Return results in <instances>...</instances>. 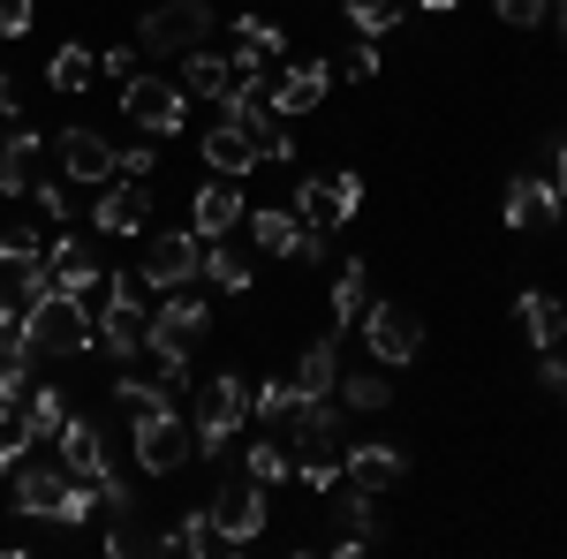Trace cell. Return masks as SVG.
<instances>
[{
    "label": "cell",
    "instance_id": "obj_6",
    "mask_svg": "<svg viewBox=\"0 0 567 559\" xmlns=\"http://www.w3.org/2000/svg\"><path fill=\"white\" fill-rule=\"evenodd\" d=\"M288 213L303 219V227H341V219L363 213V174H303L296 182V197H288Z\"/></svg>",
    "mask_w": 567,
    "mask_h": 559
},
{
    "label": "cell",
    "instance_id": "obj_30",
    "mask_svg": "<svg viewBox=\"0 0 567 559\" xmlns=\"http://www.w3.org/2000/svg\"><path fill=\"white\" fill-rule=\"evenodd\" d=\"M243 469H250V484H280V476H296V462H288V446H280V431H265V438H250L243 446Z\"/></svg>",
    "mask_w": 567,
    "mask_h": 559
},
{
    "label": "cell",
    "instance_id": "obj_21",
    "mask_svg": "<svg viewBox=\"0 0 567 559\" xmlns=\"http://www.w3.org/2000/svg\"><path fill=\"white\" fill-rule=\"evenodd\" d=\"M144 219H152V189H144V182H122V189H106V197L91 205V227L114 235V242H122V235H144Z\"/></svg>",
    "mask_w": 567,
    "mask_h": 559
},
{
    "label": "cell",
    "instance_id": "obj_7",
    "mask_svg": "<svg viewBox=\"0 0 567 559\" xmlns=\"http://www.w3.org/2000/svg\"><path fill=\"white\" fill-rule=\"evenodd\" d=\"M213 31V8L205 0H159L152 15H144V31H136V53H189V45Z\"/></svg>",
    "mask_w": 567,
    "mask_h": 559
},
{
    "label": "cell",
    "instance_id": "obj_15",
    "mask_svg": "<svg viewBox=\"0 0 567 559\" xmlns=\"http://www.w3.org/2000/svg\"><path fill=\"white\" fill-rule=\"evenodd\" d=\"M560 219H567L560 182H545V174H515L507 182V227H560Z\"/></svg>",
    "mask_w": 567,
    "mask_h": 559
},
{
    "label": "cell",
    "instance_id": "obj_2",
    "mask_svg": "<svg viewBox=\"0 0 567 559\" xmlns=\"http://www.w3.org/2000/svg\"><path fill=\"white\" fill-rule=\"evenodd\" d=\"M213 325V310L189 296V288H175V296L152 310V355H159V386H189V348H197V333Z\"/></svg>",
    "mask_w": 567,
    "mask_h": 559
},
{
    "label": "cell",
    "instance_id": "obj_48",
    "mask_svg": "<svg viewBox=\"0 0 567 559\" xmlns=\"http://www.w3.org/2000/svg\"><path fill=\"white\" fill-rule=\"evenodd\" d=\"M16 106H23V99H16V76L0 69V122H16Z\"/></svg>",
    "mask_w": 567,
    "mask_h": 559
},
{
    "label": "cell",
    "instance_id": "obj_28",
    "mask_svg": "<svg viewBox=\"0 0 567 559\" xmlns=\"http://www.w3.org/2000/svg\"><path fill=\"white\" fill-rule=\"evenodd\" d=\"M341 333H326V341H310L303 348V363H296V393H333L341 386Z\"/></svg>",
    "mask_w": 567,
    "mask_h": 559
},
{
    "label": "cell",
    "instance_id": "obj_34",
    "mask_svg": "<svg viewBox=\"0 0 567 559\" xmlns=\"http://www.w3.org/2000/svg\"><path fill=\"white\" fill-rule=\"evenodd\" d=\"M341 408H386L393 386H386V371H341Z\"/></svg>",
    "mask_w": 567,
    "mask_h": 559
},
{
    "label": "cell",
    "instance_id": "obj_18",
    "mask_svg": "<svg viewBox=\"0 0 567 559\" xmlns=\"http://www.w3.org/2000/svg\"><path fill=\"white\" fill-rule=\"evenodd\" d=\"M326 84H333V61H288V69H280V84H272V99H265V106H272L280 122H288V114H310V106L326 99Z\"/></svg>",
    "mask_w": 567,
    "mask_h": 559
},
{
    "label": "cell",
    "instance_id": "obj_29",
    "mask_svg": "<svg viewBox=\"0 0 567 559\" xmlns=\"http://www.w3.org/2000/svg\"><path fill=\"white\" fill-rule=\"evenodd\" d=\"M91 76H99V53H84V45H53L45 53V84L53 91H91Z\"/></svg>",
    "mask_w": 567,
    "mask_h": 559
},
{
    "label": "cell",
    "instance_id": "obj_12",
    "mask_svg": "<svg viewBox=\"0 0 567 559\" xmlns=\"http://www.w3.org/2000/svg\"><path fill=\"white\" fill-rule=\"evenodd\" d=\"M219 106H227V122H235V130H250V144H258L265 167H288V159H296V144H288V130H280V114L265 106L258 91H227Z\"/></svg>",
    "mask_w": 567,
    "mask_h": 559
},
{
    "label": "cell",
    "instance_id": "obj_39",
    "mask_svg": "<svg viewBox=\"0 0 567 559\" xmlns=\"http://www.w3.org/2000/svg\"><path fill=\"white\" fill-rule=\"evenodd\" d=\"M227 69H235V91H258V84H265V69H272V61H265L258 45H235V53H227Z\"/></svg>",
    "mask_w": 567,
    "mask_h": 559
},
{
    "label": "cell",
    "instance_id": "obj_40",
    "mask_svg": "<svg viewBox=\"0 0 567 559\" xmlns=\"http://www.w3.org/2000/svg\"><path fill=\"white\" fill-rule=\"evenodd\" d=\"M235 39L258 45L265 61H280V23H265V15H243V23H235Z\"/></svg>",
    "mask_w": 567,
    "mask_h": 559
},
{
    "label": "cell",
    "instance_id": "obj_51",
    "mask_svg": "<svg viewBox=\"0 0 567 559\" xmlns=\"http://www.w3.org/2000/svg\"><path fill=\"white\" fill-rule=\"evenodd\" d=\"M553 182H560V197H567V144H560V167H553Z\"/></svg>",
    "mask_w": 567,
    "mask_h": 559
},
{
    "label": "cell",
    "instance_id": "obj_23",
    "mask_svg": "<svg viewBox=\"0 0 567 559\" xmlns=\"http://www.w3.org/2000/svg\"><path fill=\"white\" fill-rule=\"evenodd\" d=\"M205 159H213V174H258L265 159H258V144H250V130H235V122H219L213 136H205Z\"/></svg>",
    "mask_w": 567,
    "mask_h": 559
},
{
    "label": "cell",
    "instance_id": "obj_13",
    "mask_svg": "<svg viewBox=\"0 0 567 559\" xmlns=\"http://www.w3.org/2000/svg\"><path fill=\"white\" fill-rule=\"evenodd\" d=\"M341 476H349L355 491H393V484H409V454H401L393 438H371V446H341Z\"/></svg>",
    "mask_w": 567,
    "mask_h": 559
},
{
    "label": "cell",
    "instance_id": "obj_16",
    "mask_svg": "<svg viewBox=\"0 0 567 559\" xmlns=\"http://www.w3.org/2000/svg\"><path fill=\"white\" fill-rule=\"evenodd\" d=\"M235 219H243V182H235V174H213V182L189 197V235H197V242H213V235L235 227Z\"/></svg>",
    "mask_w": 567,
    "mask_h": 559
},
{
    "label": "cell",
    "instance_id": "obj_24",
    "mask_svg": "<svg viewBox=\"0 0 567 559\" xmlns=\"http://www.w3.org/2000/svg\"><path fill=\"white\" fill-rule=\"evenodd\" d=\"M16 424H23V438H31V446H45L53 431L69 424V401H61V386H23V408H16Z\"/></svg>",
    "mask_w": 567,
    "mask_h": 559
},
{
    "label": "cell",
    "instance_id": "obj_1",
    "mask_svg": "<svg viewBox=\"0 0 567 559\" xmlns=\"http://www.w3.org/2000/svg\"><path fill=\"white\" fill-rule=\"evenodd\" d=\"M23 348H31V363H76L99 348V310L69 288H45L23 302Z\"/></svg>",
    "mask_w": 567,
    "mask_h": 559
},
{
    "label": "cell",
    "instance_id": "obj_52",
    "mask_svg": "<svg viewBox=\"0 0 567 559\" xmlns=\"http://www.w3.org/2000/svg\"><path fill=\"white\" fill-rule=\"evenodd\" d=\"M416 8H432V15H446V8H454V0H416Z\"/></svg>",
    "mask_w": 567,
    "mask_h": 559
},
{
    "label": "cell",
    "instance_id": "obj_3",
    "mask_svg": "<svg viewBox=\"0 0 567 559\" xmlns=\"http://www.w3.org/2000/svg\"><path fill=\"white\" fill-rule=\"evenodd\" d=\"M189 454H197V424L182 416L175 401H152V408H136V462H144L152 476H175Z\"/></svg>",
    "mask_w": 567,
    "mask_h": 559
},
{
    "label": "cell",
    "instance_id": "obj_31",
    "mask_svg": "<svg viewBox=\"0 0 567 559\" xmlns=\"http://www.w3.org/2000/svg\"><path fill=\"white\" fill-rule=\"evenodd\" d=\"M182 91H189V99H227V91H235V69H227L219 53H189V61H182Z\"/></svg>",
    "mask_w": 567,
    "mask_h": 559
},
{
    "label": "cell",
    "instance_id": "obj_26",
    "mask_svg": "<svg viewBox=\"0 0 567 559\" xmlns=\"http://www.w3.org/2000/svg\"><path fill=\"white\" fill-rule=\"evenodd\" d=\"M363 302H371V265H363V258H341V280H333V333H355Z\"/></svg>",
    "mask_w": 567,
    "mask_h": 559
},
{
    "label": "cell",
    "instance_id": "obj_44",
    "mask_svg": "<svg viewBox=\"0 0 567 559\" xmlns=\"http://www.w3.org/2000/svg\"><path fill=\"white\" fill-rule=\"evenodd\" d=\"M31 15H39V0H0V39H23Z\"/></svg>",
    "mask_w": 567,
    "mask_h": 559
},
{
    "label": "cell",
    "instance_id": "obj_27",
    "mask_svg": "<svg viewBox=\"0 0 567 559\" xmlns=\"http://www.w3.org/2000/svg\"><path fill=\"white\" fill-rule=\"evenodd\" d=\"M250 242H258L265 258H296V242H303V219L288 213V205H265V213H250Z\"/></svg>",
    "mask_w": 567,
    "mask_h": 559
},
{
    "label": "cell",
    "instance_id": "obj_49",
    "mask_svg": "<svg viewBox=\"0 0 567 559\" xmlns=\"http://www.w3.org/2000/svg\"><path fill=\"white\" fill-rule=\"evenodd\" d=\"M553 39L567 45V0H553Z\"/></svg>",
    "mask_w": 567,
    "mask_h": 559
},
{
    "label": "cell",
    "instance_id": "obj_4",
    "mask_svg": "<svg viewBox=\"0 0 567 559\" xmlns=\"http://www.w3.org/2000/svg\"><path fill=\"white\" fill-rule=\"evenodd\" d=\"M250 416V386L235 379V371H219L197 386V408H189V424H197V454H227L235 446V431Z\"/></svg>",
    "mask_w": 567,
    "mask_h": 559
},
{
    "label": "cell",
    "instance_id": "obj_41",
    "mask_svg": "<svg viewBox=\"0 0 567 559\" xmlns=\"http://www.w3.org/2000/svg\"><path fill=\"white\" fill-rule=\"evenodd\" d=\"M492 8H499V23H515V31H529V23L553 15V0H492Z\"/></svg>",
    "mask_w": 567,
    "mask_h": 559
},
{
    "label": "cell",
    "instance_id": "obj_45",
    "mask_svg": "<svg viewBox=\"0 0 567 559\" xmlns=\"http://www.w3.org/2000/svg\"><path fill=\"white\" fill-rule=\"evenodd\" d=\"M99 76H122V84H130L136 76V45H106V53H99Z\"/></svg>",
    "mask_w": 567,
    "mask_h": 559
},
{
    "label": "cell",
    "instance_id": "obj_17",
    "mask_svg": "<svg viewBox=\"0 0 567 559\" xmlns=\"http://www.w3.org/2000/svg\"><path fill=\"white\" fill-rule=\"evenodd\" d=\"M69 484H76L69 469H39V462L23 469V462H16V515H31V521H61V507H69Z\"/></svg>",
    "mask_w": 567,
    "mask_h": 559
},
{
    "label": "cell",
    "instance_id": "obj_25",
    "mask_svg": "<svg viewBox=\"0 0 567 559\" xmlns=\"http://www.w3.org/2000/svg\"><path fill=\"white\" fill-rule=\"evenodd\" d=\"M515 318H523V333H529L537 348H560V341H567V302L545 296V288H529V296L515 302Z\"/></svg>",
    "mask_w": 567,
    "mask_h": 559
},
{
    "label": "cell",
    "instance_id": "obj_20",
    "mask_svg": "<svg viewBox=\"0 0 567 559\" xmlns=\"http://www.w3.org/2000/svg\"><path fill=\"white\" fill-rule=\"evenodd\" d=\"M39 152L45 136L31 122H16V130L0 136V197H31V182H39Z\"/></svg>",
    "mask_w": 567,
    "mask_h": 559
},
{
    "label": "cell",
    "instance_id": "obj_42",
    "mask_svg": "<svg viewBox=\"0 0 567 559\" xmlns=\"http://www.w3.org/2000/svg\"><path fill=\"white\" fill-rule=\"evenodd\" d=\"M341 76H349V84H371V76H379V39H355V53L341 61Z\"/></svg>",
    "mask_w": 567,
    "mask_h": 559
},
{
    "label": "cell",
    "instance_id": "obj_11",
    "mask_svg": "<svg viewBox=\"0 0 567 559\" xmlns=\"http://www.w3.org/2000/svg\"><path fill=\"white\" fill-rule=\"evenodd\" d=\"M99 348H114V363H130L152 348V318L136 310V280H114L106 288V310H99Z\"/></svg>",
    "mask_w": 567,
    "mask_h": 559
},
{
    "label": "cell",
    "instance_id": "obj_36",
    "mask_svg": "<svg viewBox=\"0 0 567 559\" xmlns=\"http://www.w3.org/2000/svg\"><path fill=\"white\" fill-rule=\"evenodd\" d=\"M349 23H355V39H386L401 23V0H349Z\"/></svg>",
    "mask_w": 567,
    "mask_h": 559
},
{
    "label": "cell",
    "instance_id": "obj_33",
    "mask_svg": "<svg viewBox=\"0 0 567 559\" xmlns=\"http://www.w3.org/2000/svg\"><path fill=\"white\" fill-rule=\"evenodd\" d=\"M296 401H303L296 379H265V386H250V416H258L265 431H280L288 416H296Z\"/></svg>",
    "mask_w": 567,
    "mask_h": 559
},
{
    "label": "cell",
    "instance_id": "obj_38",
    "mask_svg": "<svg viewBox=\"0 0 567 559\" xmlns=\"http://www.w3.org/2000/svg\"><path fill=\"white\" fill-rule=\"evenodd\" d=\"M23 386H31V363H8V355H0V424L23 408Z\"/></svg>",
    "mask_w": 567,
    "mask_h": 559
},
{
    "label": "cell",
    "instance_id": "obj_47",
    "mask_svg": "<svg viewBox=\"0 0 567 559\" xmlns=\"http://www.w3.org/2000/svg\"><path fill=\"white\" fill-rule=\"evenodd\" d=\"M31 197H39V213L69 219V197H61V182H31Z\"/></svg>",
    "mask_w": 567,
    "mask_h": 559
},
{
    "label": "cell",
    "instance_id": "obj_9",
    "mask_svg": "<svg viewBox=\"0 0 567 559\" xmlns=\"http://www.w3.org/2000/svg\"><path fill=\"white\" fill-rule=\"evenodd\" d=\"M122 114L152 136H175L182 122H189V91L167 84V76H130V84H122Z\"/></svg>",
    "mask_w": 567,
    "mask_h": 559
},
{
    "label": "cell",
    "instance_id": "obj_32",
    "mask_svg": "<svg viewBox=\"0 0 567 559\" xmlns=\"http://www.w3.org/2000/svg\"><path fill=\"white\" fill-rule=\"evenodd\" d=\"M159 552H189V559H205V552H219V529H213V507H189V515L175 521V537H159Z\"/></svg>",
    "mask_w": 567,
    "mask_h": 559
},
{
    "label": "cell",
    "instance_id": "obj_8",
    "mask_svg": "<svg viewBox=\"0 0 567 559\" xmlns=\"http://www.w3.org/2000/svg\"><path fill=\"white\" fill-rule=\"evenodd\" d=\"M136 280L144 288H159V296H175V288H189V280H205V242L182 227V235H152V250H144V265H136Z\"/></svg>",
    "mask_w": 567,
    "mask_h": 559
},
{
    "label": "cell",
    "instance_id": "obj_50",
    "mask_svg": "<svg viewBox=\"0 0 567 559\" xmlns=\"http://www.w3.org/2000/svg\"><path fill=\"white\" fill-rule=\"evenodd\" d=\"M16 310H23V302H16V288H0V325H8Z\"/></svg>",
    "mask_w": 567,
    "mask_h": 559
},
{
    "label": "cell",
    "instance_id": "obj_43",
    "mask_svg": "<svg viewBox=\"0 0 567 559\" xmlns=\"http://www.w3.org/2000/svg\"><path fill=\"white\" fill-rule=\"evenodd\" d=\"M537 386L567 401V355H560V348H537Z\"/></svg>",
    "mask_w": 567,
    "mask_h": 559
},
{
    "label": "cell",
    "instance_id": "obj_35",
    "mask_svg": "<svg viewBox=\"0 0 567 559\" xmlns=\"http://www.w3.org/2000/svg\"><path fill=\"white\" fill-rule=\"evenodd\" d=\"M205 280H213V288H227V296H243V288H250V265L235 258V250H227V242H205Z\"/></svg>",
    "mask_w": 567,
    "mask_h": 559
},
{
    "label": "cell",
    "instance_id": "obj_14",
    "mask_svg": "<svg viewBox=\"0 0 567 559\" xmlns=\"http://www.w3.org/2000/svg\"><path fill=\"white\" fill-rule=\"evenodd\" d=\"M45 144L61 152V174H69V182H91V189L114 182V159H122V152H114L99 130H61V136H45Z\"/></svg>",
    "mask_w": 567,
    "mask_h": 559
},
{
    "label": "cell",
    "instance_id": "obj_19",
    "mask_svg": "<svg viewBox=\"0 0 567 559\" xmlns=\"http://www.w3.org/2000/svg\"><path fill=\"white\" fill-rule=\"evenodd\" d=\"M45 272H53V288L91 302V288H99V250H91L84 235H53L45 242Z\"/></svg>",
    "mask_w": 567,
    "mask_h": 559
},
{
    "label": "cell",
    "instance_id": "obj_37",
    "mask_svg": "<svg viewBox=\"0 0 567 559\" xmlns=\"http://www.w3.org/2000/svg\"><path fill=\"white\" fill-rule=\"evenodd\" d=\"M0 265H8V272L45 265V242H39V235H23V227H8V235H0Z\"/></svg>",
    "mask_w": 567,
    "mask_h": 559
},
{
    "label": "cell",
    "instance_id": "obj_22",
    "mask_svg": "<svg viewBox=\"0 0 567 559\" xmlns=\"http://www.w3.org/2000/svg\"><path fill=\"white\" fill-rule=\"evenodd\" d=\"M53 438H61V469H69V476H84V484H99V476H106V438H99V424L69 416Z\"/></svg>",
    "mask_w": 567,
    "mask_h": 559
},
{
    "label": "cell",
    "instance_id": "obj_5",
    "mask_svg": "<svg viewBox=\"0 0 567 559\" xmlns=\"http://www.w3.org/2000/svg\"><path fill=\"white\" fill-rule=\"evenodd\" d=\"M355 333H363V348H371L386 371H401V363H416V355H424V325H416V310H409V302L371 296V302H363V318H355Z\"/></svg>",
    "mask_w": 567,
    "mask_h": 559
},
{
    "label": "cell",
    "instance_id": "obj_46",
    "mask_svg": "<svg viewBox=\"0 0 567 559\" xmlns=\"http://www.w3.org/2000/svg\"><path fill=\"white\" fill-rule=\"evenodd\" d=\"M114 167L130 174V182H152V167H159V159H152V144H130V152H122Z\"/></svg>",
    "mask_w": 567,
    "mask_h": 559
},
{
    "label": "cell",
    "instance_id": "obj_10",
    "mask_svg": "<svg viewBox=\"0 0 567 559\" xmlns=\"http://www.w3.org/2000/svg\"><path fill=\"white\" fill-rule=\"evenodd\" d=\"M213 529L227 552H243V545H258L265 537V484H243V476H227L213 491Z\"/></svg>",
    "mask_w": 567,
    "mask_h": 559
}]
</instances>
